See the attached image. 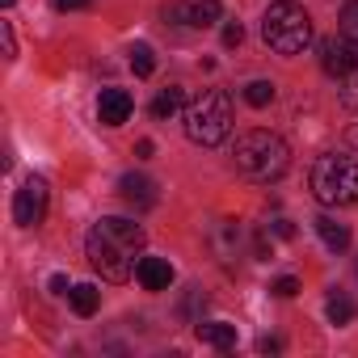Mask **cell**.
Here are the masks:
<instances>
[{
	"mask_svg": "<svg viewBox=\"0 0 358 358\" xmlns=\"http://www.w3.org/2000/svg\"><path fill=\"white\" fill-rule=\"evenodd\" d=\"M341 101H345L350 110H358V68H354L350 76H341Z\"/></svg>",
	"mask_w": 358,
	"mask_h": 358,
	"instance_id": "cell-20",
	"label": "cell"
},
{
	"mask_svg": "<svg viewBox=\"0 0 358 358\" xmlns=\"http://www.w3.org/2000/svg\"><path fill=\"white\" fill-rule=\"evenodd\" d=\"M131 68H135V76H152L156 72V55H152L148 43H135L131 47Z\"/></svg>",
	"mask_w": 358,
	"mask_h": 358,
	"instance_id": "cell-18",
	"label": "cell"
},
{
	"mask_svg": "<svg viewBox=\"0 0 358 358\" xmlns=\"http://www.w3.org/2000/svg\"><path fill=\"white\" fill-rule=\"evenodd\" d=\"M143 228L135 220H122V215H106L89 228L85 236V253H89V266L106 278V282H127L135 274V257L143 253Z\"/></svg>",
	"mask_w": 358,
	"mask_h": 358,
	"instance_id": "cell-1",
	"label": "cell"
},
{
	"mask_svg": "<svg viewBox=\"0 0 358 358\" xmlns=\"http://www.w3.org/2000/svg\"><path fill=\"white\" fill-rule=\"evenodd\" d=\"M68 299H72L76 316H93V312H97V303H101V291H97L93 282H76V287L68 291Z\"/></svg>",
	"mask_w": 358,
	"mask_h": 358,
	"instance_id": "cell-15",
	"label": "cell"
},
{
	"mask_svg": "<svg viewBox=\"0 0 358 358\" xmlns=\"http://www.w3.org/2000/svg\"><path fill=\"white\" fill-rule=\"evenodd\" d=\"M51 291H55V295H68L72 287H68V278H64V274H55V278H51Z\"/></svg>",
	"mask_w": 358,
	"mask_h": 358,
	"instance_id": "cell-26",
	"label": "cell"
},
{
	"mask_svg": "<svg viewBox=\"0 0 358 358\" xmlns=\"http://www.w3.org/2000/svg\"><path fill=\"white\" fill-rule=\"evenodd\" d=\"M341 34L358 47V0H350V5L341 9Z\"/></svg>",
	"mask_w": 358,
	"mask_h": 358,
	"instance_id": "cell-19",
	"label": "cell"
},
{
	"mask_svg": "<svg viewBox=\"0 0 358 358\" xmlns=\"http://www.w3.org/2000/svg\"><path fill=\"white\" fill-rule=\"evenodd\" d=\"M270 228H274V236H282V241H291V236H295V224H291V220H274Z\"/></svg>",
	"mask_w": 358,
	"mask_h": 358,
	"instance_id": "cell-25",
	"label": "cell"
},
{
	"mask_svg": "<svg viewBox=\"0 0 358 358\" xmlns=\"http://www.w3.org/2000/svg\"><path fill=\"white\" fill-rule=\"evenodd\" d=\"M0 5H5V9H13V0H0Z\"/></svg>",
	"mask_w": 358,
	"mask_h": 358,
	"instance_id": "cell-28",
	"label": "cell"
},
{
	"mask_svg": "<svg viewBox=\"0 0 358 358\" xmlns=\"http://www.w3.org/2000/svg\"><path fill=\"white\" fill-rule=\"evenodd\" d=\"M274 295H278V299H295V295H299V278H291V274L278 278V282H274Z\"/></svg>",
	"mask_w": 358,
	"mask_h": 358,
	"instance_id": "cell-21",
	"label": "cell"
},
{
	"mask_svg": "<svg viewBox=\"0 0 358 358\" xmlns=\"http://www.w3.org/2000/svg\"><path fill=\"white\" fill-rule=\"evenodd\" d=\"M118 194H122L131 207H139V211L156 207V182H148L143 173H122V182H118Z\"/></svg>",
	"mask_w": 358,
	"mask_h": 358,
	"instance_id": "cell-9",
	"label": "cell"
},
{
	"mask_svg": "<svg viewBox=\"0 0 358 358\" xmlns=\"http://www.w3.org/2000/svg\"><path fill=\"white\" fill-rule=\"evenodd\" d=\"M228 131H232V97L224 89H207V93H199L186 106V135H190V143L215 148V143L228 139Z\"/></svg>",
	"mask_w": 358,
	"mask_h": 358,
	"instance_id": "cell-5",
	"label": "cell"
},
{
	"mask_svg": "<svg viewBox=\"0 0 358 358\" xmlns=\"http://www.w3.org/2000/svg\"><path fill=\"white\" fill-rule=\"evenodd\" d=\"M241 38H245L241 22H228V26H224V47H241Z\"/></svg>",
	"mask_w": 358,
	"mask_h": 358,
	"instance_id": "cell-23",
	"label": "cell"
},
{
	"mask_svg": "<svg viewBox=\"0 0 358 358\" xmlns=\"http://www.w3.org/2000/svg\"><path fill=\"white\" fill-rule=\"evenodd\" d=\"M312 228H316V236L324 241V249H333V253H345V249H350V228L337 224L333 215H316Z\"/></svg>",
	"mask_w": 358,
	"mask_h": 358,
	"instance_id": "cell-11",
	"label": "cell"
},
{
	"mask_svg": "<svg viewBox=\"0 0 358 358\" xmlns=\"http://www.w3.org/2000/svg\"><path fill=\"white\" fill-rule=\"evenodd\" d=\"M152 152H156V148H152V139H139V148H135V156H139V160H148Z\"/></svg>",
	"mask_w": 358,
	"mask_h": 358,
	"instance_id": "cell-27",
	"label": "cell"
},
{
	"mask_svg": "<svg viewBox=\"0 0 358 358\" xmlns=\"http://www.w3.org/2000/svg\"><path fill=\"white\" fill-rule=\"evenodd\" d=\"M131 110H135V101H131L127 89H101V97H97V118H101V127H122V122L131 118Z\"/></svg>",
	"mask_w": 358,
	"mask_h": 358,
	"instance_id": "cell-8",
	"label": "cell"
},
{
	"mask_svg": "<svg viewBox=\"0 0 358 358\" xmlns=\"http://www.w3.org/2000/svg\"><path fill=\"white\" fill-rule=\"evenodd\" d=\"M135 278H139L143 291H169V287H173V266H169L164 257H139Z\"/></svg>",
	"mask_w": 358,
	"mask_h": 358,
	"instance_id": "cell-10",
	"label": "cell"
},
{
	"mask_svg": "<svg viewBox=\"0 0 358 358\" xmlns=\"http://www.w3.org/2000/svg\"><path fill=\"white\" fill-rule=\"evenodd\" d=\"M220 17H224V5H220V0H194V5H190V17H186V26L207 30V26H215Z\"/></svg>",
	"mask_w": 358,
	"mask_h": 358,
	"instance_id": "cell-14",
	"label": "cell"
},
{
	"mask_svg": "<svg viewBox=\"0 0 358 358\" xmlns=\"http://www.w3.org/2000/svg\"><path fill=\"white\" fill-rule=\"evenodd\" d=\"M320 68L329 72V76H350L354 68H358V47L345 38V34H329V38H320Z\"/></svg>",
	"mask_w": 358,
	"mask_h": 358,
	"instance_id": "cell-7",
	"label": "cell"
},
{
	"mask_svg": "<svg viewBox=\"0 0 358 358\" xmlns=\"http://www.w3.org/2000/svg\"><path fill=\"white\" fill-rule=\"evenodd\" d=\"M245 101H249L253 110H266V106L274 101V80H249V85H245Z\"/></svg>",
	"mask_w": 358,
	"mask_h": 358,
	"instance_id": "cell-17",
	"label": "cell"
},
{
	"mask_svg": "<svg viewBox=\"0 0 358 358\" xmlns=\"http://www.w3.org/2000/svg\"><path fill=\"white\" fill-rule=\"evenodd\" d=\"M47 203H51V190L43 177H26L22 190L13 194V224L22 228H38L47 220Z\"/></svg>",
	"mask_w": 358,
	"mask_h": 358,
	"instance_id": "cell-6",
	"label": "cell"
},
{
	"mask_svg": "<svg viewBox=\"0 0 358 358\" xmlns=\"http://www.w3.org/2000/svg\"><path fill=\"white\" fill-rule=\"evenodd\" d=\"M93 0H55V9L59 13H76V9H89Z\"/></svg>",
	"mask_w": 358,
	"mask_h": 358,
	"instance_id": "cell-24",
	"label": "cell"
},
{
	"mask_svg": "<svg viewBox=\"0 0 358 358\" xmlns=\"http://www.w3.org/2000/svg\"><path fill=\"white\" fill-rule=\"evenodd\" d=\"M324 316H329V324H337V329H341V324H350V320L358 316V303H354L345 291H333V295H329V303H324Z\"/></svg>",
	"mask_w": 358,
	"mask_h": 358,
	"instance_id": "cell-13",
	"label": "cell"
},
{
	"mask_svg": "<svg viewBox=\"0 0 358 358\" xmlns=\"http://www.w3.org/2000/svg\"><path fill=\"white\" fill-rule=\"evenodd\" d=\"M182 106H186V93H182V89H164V93H156V101H152V118H173Z\"/></svg>",
	"mask_w": 358,
	"mask_h": 358,
	"instance_id": "cell-16",
	"label": "cell"
},
{
	"mask_svg": "<svg viewBox=\"0 0 358 358\" xmlns=\"http://www.w3.org/2000/svg\"><path fill=\"white\" fill-rule=\"evenodd\" d=\"M232 156H236V169H241L245 177H253V182H278V177L291 169V148H287V139L274 135V131H262V127L236 135Z\"/></svg>",
	"mask_w": 358,
	"mask_h": 358,
	"instance_id": "cell-2",
	"label": "cell"
},
{
	"mask_svg": "<svg viewBox=\"0 0 358 358\" xmlns=\"http://www.w3.org/2000/svg\"><path fill=\"white\" fill-rule=\"evenodd\" d=\"M308 186L316 194V203L324 207H354L358 203V156L354 152H324L316 156Z\"/></svg>",
	"mask_w": 358,
	"mask_h": 358,
	"instance_id": "cell-3",
	"label": "cell"
},
{
	"mask_svg": "<svg viewBox=\"0 0 358 358\" xmlns=\"http://www.w3.org/2000/svg\"><path fill=\"white\" fill-rule=\"evenodd\" d=\"M194 333H199V341H207L215 350H232L236 345V324H228V320H199Z\"/></svg>",
	"mask_w": 358,
	"mask_h": 358,
	"instance_id": "cell-12",
	"label": "cell"
},
{
	"mask_svg": "<svg viewBox=\"0 0 358 358\" xmlns=\"http://www.w3.org/2000/svg\"><path fill=\"white\" fill-rule=\"evenodd\" d=\"M0 38H5V59H17V38H13L9 22H0Z\"/></svg>",
	"mask_w": 358,
	"mask_h": 358,
	"instance_id": "cell-22",
	"label": "cell"
},
{
	"mask_svg": "<svg viewBox=\"0 0 358 358\" xmlns=\"http://www.w3.org/2000/svg\"><path fill=\"white\" fill-rule=\"evenodd\" d=\"M262 38L278 55H299L312 43V17H308V9L295 5V0H274V5L266 9V17H262Z\"/></svg>",
	"mask_w": 358,
	"mask_h": 358,
	"instance_id": "cell-4",
	"label": "cell"
}]
</instances>
